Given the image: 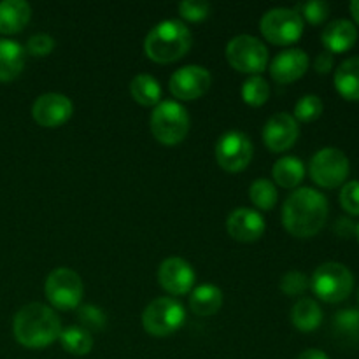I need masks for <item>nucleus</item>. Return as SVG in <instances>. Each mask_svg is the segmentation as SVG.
Instances as JSON below:
<instances>
[{
	"label": "nucleus",
	"instance_id": "1",
	"mask_svg": "<svg viewBox=\"0 0 359 359\" xmlns=\"http://www.w3.org/2000/svg\"><path fill=\"white\" fill-rule=\"evenodd\" d=\"M328 200L314 188H298L286 198L283 224L293 237L311 238L323 230L328 219Z\"/></svg>",
	"mask_w": 359,
	"mask_h": 359
},
{
	"label": "nucleus",
	"instance_id": "2",
	"mask_svg": "<svg viewBox=\"0 0 359 359\" xmlns=\"http://www.w3.org/2000/svg\"><path fill=\"white\" fill-rule=\"evenodd\" d=\"M13 333L18 344L28 349L51 346L62 335V321L51 307L44 304H28L16 312Z\"/></svg>",
	"mask_w": 359,
	"mask_h": 359
},
{
	"label": "nucleus",
	"instance_id": "3",
	"mask_svg": "<svg viewBox=\"0 0 359 359\" xmlns=\"http://www.w3.org/2000/svg\"><path fill=\"white\" fill-rule=\"evenodd\" d=\"M193 37L189 28L179 20H165L147 34L144 51L156 63H172L189 51Z\"/></svg>",
	"mask_w": 359,
	"mask_h": 359
},
{
	"label": "nucleus",
	"instance_id": "4",
	"mask_svg": "<svg viewBox=\"0 0 359 359\" xmlns=\"http://www.w3.org/2000/svg\"><path fill=\"white\" fill-rule=\"evenodd\" d=\"M151 133L163 146H175L182 142L189 132V114L175 100H163L151 114Z\"/></svg>",
	"mask_w": 359,
	"mask_h": 359
},
{
	"label": "nucleus",
	"instance_id": "5",
	"mask_svg": "<svg viewBox=\"0 0 359 359\" xmlns=\"http://www.w3.org/2000/svg\"><path fill=\"white\" fill-rule=\"evenodd\" d=\"M311 287L319 300L326 304H340L353 293L354 277L342 263L328 262L316 269Z\"/></svg>",
	"mask_w": 359,
	"mask_h": 359
},
{
	"label": "nucleus",
	"instance_id": "6",
	"mask_svg": "<svg viewBox=\"0 0 359 359\" xmlns=\"http://www.w3.org/2000/svg\"><path fill=\"white\" fill-rule=\"evenodd\" d=\"M186 321L184 305L170 297L151 302L142 314V325L149 335L163 339L177 332Z\"/></svg>",
	"mask_w": 359,
	"mask_h": 359
},
{
	"label": "nucleus",
	"instance_id": "7",
	"mask_svg": "<svg viewBox=\"0 0 359 359\" xmlns=\"http://www.w3.org/2000/svg\"><path fill=\"white\" fill-rule=\"evenodd\" d=\"M309 170L316 184L325 189H335L346 184L351 163L344 151L337 147H325L312 156Z\"/></svg>",
	"mask_w": 359,
	"mask_h": 359
},
{
	"label": "nucleus",
	"instance_id": "8",
	"mask_svg": "<svg viewBox=\"0 0 359 359\" xmlns=\"http://www.w3.org/2000/svg\"><path fill=\"white\" fill-rule=\"evenodd\" d=\"M226 60L238 72L259 76L269 63V49L252 35H237L228 42Z\"/></svg>",
	"mask_w": 359,
	"mask_h": 359
},
{
	"label": "nucleus",
	"instance_id": "9",
	"mask_svg": "<svg viewBox=\"0 0 359 359\" xmlns=\"http://www.w3.org/2000/svg\"><path fill=\"white\" fill-rule=\"evenodd\" d=\"M263 37L276 46H287L297 42L304 34V18L294 9L276 7L263 14L259 20Z\"/></svg>",
	"mask_w": 359,
	"mask_h": 359
},
{
	"label": "nucleus",
	"instance_id": "10",
	"mask_svg": "<svg viewBox=\"0 0 359 359\" xmlns=\"http://www.w3.org/2000/svg\"><path fill=\"white\" fill-rule=\"evenodd\" d=\"M46 298L58 311H72L83 300V280L74 270L56 269L46 279Z\"/></svg>",
	"mask_w": 359,
	"mask_h": 359
},
{
	"label": "nucleus",
	"instance_id": "11",
	"mask_svg": "<svg viewBox=\"0 0 359 359\" xmlns=\"http://www.w3.org/2000/svg\"><path fill=\"white\" fill-rule=\"evenodd\" d=\"M252 142L245 133L230 130L216 144V160L226 172H242L252 160Z\"/></svg>",
	"mask_w": 359,
	"mask_h": 359
},
{
	"label": "nucleus",
	"instance_id": "12",
	"mask_svg": "<svg viewBox=\"0 0 359 359\" xmlns=\"http://www.w3.org/2000/svg\"><path fill=\"white\" fill-rule=\"evenodd\" d=\"M212 76L205 67L186 65L175 70L170 77V93L179 100H196L209 91Z\"/></svg>",
	"mask_w": 359,
	"mask_h": 359
},
{
	"label": "nucleus",
	"instance_id": "13",
	"mask_svg": "<svg viewBox=\"0 0 359 359\" xmlns=\"http://www.w3.org/2000/svg\"><path fill=\"white\" fill-rule=\"evenodd\" d=\"M72 112V102L62 93H44L32 105V116L44 128H58L65 125Z\"/></svg>",
	"mask_w": 359,
	"mask_h": 359
},
{
	"label": "nucleus",
	"instance_id": "14",
	"mask_svg": "<svg viewBox=\"0 0 359 359\" xmlns=\"http://www.w3.org/2000/svg\"><path fill=\"white\" fill-rule=\"evenodd\" d=\"M300 137L298 121L287 112L273 114L263 128V140L273 153H284L297 144Z\"/></svg>",
	"mask_w": 359,
	"mask_h": 359
},
{
	"label": "nucleus",
	"instance_id": "15",
	"mask_svg": "<svg viewBox=\"0 0 359 359\" xmlns=\"http://www.w3.org/2000/svg\"><path fill=\"white\" fill-rule=\"evenodd\" d=\"M195 270L191 269L186 259L182 258H167L158 270V280L160 286L170 294H188L195 284Z\"/></svg>",
	"mask_w": 359,
	"mask_h": 359
},
{
	"label": "nucleus",
	"instance_id": "16",
	"mask_svg": "<svg viewBox=\"0 0 359 359\" xmlns=\"http://www.w3.org/2000/svg\"><path fill=\"white\" fill-rule=\"evenodd\" d=\"M228 233L238 242H256L265 233V219L255 209L238 207L228 216Z\"/></svg>",
	"mask_w": 359,
	"mask_h": 359
},
{
	"label": "nucleus",
	"instance_id": "17",
	"mask_svg": "<svg viewBox=\"0 0 359 359\" xmlns=\"http://www.w3.org/2000/svg\"><path fill=\"white\" fill-rule=\"evenodd\" d=\"M309 55L302 49H286L270 63L272 79L279 84H290L305 76L309 69Z\"/></svg>",
	"mask_w": 359,
	"mask_h": 359
},
{
	"label": "nucleus",
	"instance_id": "18",
	"mask_svg": "<svg viewBox=\"0 0 359 359\" xmlns=\"http://www.w3.org/2000/svg\"><path fill=\"white\" fill-rule=\"evenodd\" d=\"M323 46L328 53H346L356 44L358 28L349 20H335L326 25L321 34Z\"/></svg>",
	"mask_w": 359,
	"mask_h": 359
},
{
	"label": "nucleus",
	"instance_id": "19",
	"mask_svg": "<svg viewBox=\"0 0 359 359\" xmlns=\"http://www.w3.org/2000/svg\"><path fill=\"white\" fill-rule=\"evenodd\" d=\"M32 18L30 4L25 0L0 2V34L13 35L23 30Z\"/></svg>",
	"mask_w": 359,
	"mask_h": 359
},
{
	"label": "nucleus",
	"instance_id": "20",
	"mask_svg": "<svg viewBox=\"0 0 359 359\" xmlns=\"http://www.w3.org/2000/svg\"><path fill=\"white\" fill-rule=\"evenodd\" d=\"M25 67V48L11 39H0V83L16 79Z\"/></svg>",
	"mask_w": 359,
	"mask_h": 359
},
{
	"label": "nucleus",
	"instance_id": "21",
	"mask_svg": "<svg viewBox=\"0 0 359 359\" xmlns=\"http://www.w3.org/2000/svg\"><path fill=\"white\" fill-rule=\"evenodd\" d=\"M335 88L340 93V97H344L349 102H358L359 100V56H353V58H347L340 63V67L337 69L335 77Z\"/></svg>",
	"mask_w": 359,
	"mask_h": 359
},
{
	"label": "nucleus",
	"instance_id": "22",
	"mask_svg": "<svg viewBox=\"0 0 359 359\" xmlns=\"http://www.w3.org/2000/svg\"><path fill=\"white\" fill-rule=\"evenodd\" d=\"M223 305V291L214 284H202V286L195 287L189 297V307H191L193 314L202 316H214Z\"/></svg>",
	"mask_w": 359,
	"mask_h": 359
},
{
	"label": "nucleus",
	"instance_id": "23",
	"mask_svg": "<svg viewBox=\"0 0 359 359\" xmlns=\"http://www.w3.org/2000/svg\"><path fill=\"white\" fill-rule=\"evenodd\" d=\"M273 181L280 188L293 189L300 186V182L305 177V165L300 158L297 156H283L273 163L272 168Z\"/></svg>",
	"mask_w": 359,
	"mask_h": 359
},
{
	"label": "nucleus",
	"instance_id": "24",
	"mask_svg": "<svg viewBox=\"0 0 359 359\" xmlns=\"http://www.w3.org/2000/svg\"><path fill=\"white\" fill-rule=\"evenodd\" d=\"M291 321H293L294 328H298L300 332H314L321 326L323 311L316 300L302 298L294 304L293 311H291Z\"/></svg>",
	"mask_w": 359,
	"mask_h": 359
},
{
	"label": "nucleus",
	"instance_id": "25",
	"mask_svg": "<svg viewBox=\"0 0 359 359\" xmlns=\"http://www.w3.org/2000/svg\"><path fill=\"white\" fill-rule=\"evenodd\" d=\"M130 93L137 104L144 107L158 105L161 102V86L149 74H139L130 83Z\"/></svg>",
	"mask_w": 359,
	"mask_h": 359
},
{
	"label": "nucleus",
	"instance_id": "26",
	"mask_svg": "<svg viewBox=\"0 0 359 359\" xmlns=\"http://www.w3.org/2000/svg\"><path fill=\"white\" fill-rule=\"evenodd\" d=\"M60 342L63 349L74 356H86L93 349V337L83 326H69L67 330H62Z\"/></svg>",
	"mask_w": 359,
	"mask_h": 359
},
{
	"label": "nucleus",
	"instance_id": "27",
	"mask_svg": "<svg viewBox=\"0 0 359 359\" xmlns=\"http://www.w3.org/2000/svg\"><path fill=\"white\" fill-rule=\"evenodd\" d=\"M333 332L339 339L347 342L359 340V309L347 307L342 309L333 318Z\"/></svg>",
	"mask_w": 359,
	"mask_h": 359
},
{
	"label": "nucleus",
	"instance_id": "28",
	"mask_svg": "<svg viewBox=\"0 0 359 359\" xmlns=\"http://www.w3.org/2000/svg\"><path fill=\"white\" fill-rule=\"evenodd\" d=\"M249 196L259 210H272L276 207L277 198H279V193H277V186L272 181L256 179L249 188Z\"/></svg>",
	"mask_w": 359,
	"mask_h": 359
},
{
	"label": "nucleus",
	"instance_id": "29",
	"mask_svg": "<svg viewBox=\"0 0 359 359\" xmlns=\"http://www.w3.org/2000/svg\"><path fill=\"white\" fill-rule=\"evenodd\" d=\"M270 97V86L262 76H251L242 84V98L251 107H262Z\"/></svg>",
	"mask_w": 359,
	"mask_h": 359
},
{
	"label": "nucleus",
	"instance_id": "30",
	"mask_svg": "<svg viewBox=\"0 0 359 359\" xmlns=\"http://www.w3.org/2000/svg\"><path fill=\"white\" fill-rule=\"evenodd\" d=\"M323 109H325V105H323V100L318 95H305L294 105L293 118L302 123L316 121L323 114Z\"/></svg>",
	"mask_w": 359,
	"mask_h": 359
},
{
	"label": "nucleus",
	"instance_id": "31",
	"mask_svg": "<svg viewBox=\"0 0 359 359\" xmlns=\"http://www.w3.org/2000/svg\"><path fill=\"white\" fill-rule=\"evenodd\" d=\"M77 319L81 326L88 332H100L105 326V312L97 305H83L77 307Z\"/></svg>",
	"mask_w": 359,
	"mask_h": 359
},
{
	"label": "nucleus",
	"instance_id": "32",
	"mask_svg": "<svg viewBox=\"0 0 359 359\" xmlns=\"http://www.w3.org/2000/svg\"><path fill=\"white\" fill-rule=\"evenodd\" d=\"M294 11L311 25H321L330 16V4L323 2V0H312V2L300 4Z\"/></svg>",
	"mask_w": 359,
	"mask_h": 359
},
{
	"label": "nucleus",
	"instance_id": "33",
	"mask_svg": "<svg viewBox=\"0 0 359 359\" xmlns=\"http://www.w3.org/2000/svg\"><path fill=\"white\" fill-rule=\"evenodd\" d=\"M210 11H212L210 4L202 2V0H184V2L179 4V14H181L184 20L193 21V23L209 18Z\"/></svg>",
	"mask_w": 359,
	"mask_h": 359
},
{
	"label": "nucleus",
	"instance_id": "34",
	"mask_svg": "<svg viewBox=\"0 0 359 359\" xmlns=\"http://www.w3.org/2000/svg\"><path fill=\"white\" fill-rule=\"evenodd\" d=\"M309 287V277L305 273L297 272H287L286 276L280 280V290H283L284 294L287 297H298V294L305 293V290Z\"/></svg>",
	"mask_w": 359,
	"mask_h": 359
},
{
	"label": "nucleus",
	"instance_id": "35",
	"mask_svg": "<svg viewBox=\"0 0 359 359\" xmlns=\"http://www.w3.org/2000/svg\"><path fill=\"white\" fill-rule=\"evenodd\" d=\"M340 205L351 216H359V181H349L342 186Z\"/></svg>",
	"mask_w": 359,
	"mask_h": 359
},
{
	"label": "nucleus",
	"instance_id": "36",
	"mask_svg": "<svg viewBox=\"0 0 359 359\" xmlns=\"http://www.w3.org/2000/svg\"><path fill=\"white\" fill-rule=\"evenodd\" d=\"M55 49V39L48 34L32 35L27 42V51L34 56H48Z\"/></svg>",
	"mask_w": 359,
	"mask_h": 359
},
{
	"label": "nucleus",
	"instance_id": "37",
	"mask_svg": "<svg viewBox=\"0 0 359 359\" xmlns=\"http://www.w3.org/2000/svg\"><path fill=\"white\" fill-rule=\"evenodd\" d=\"M333 65H335V58H333L332 53L323 51V53H319L318 56H316L314 69H316V72H318V74H328L330 70L333 69Z\"/></svg>",
	"mask_w": 359,
	"mask_h": 359
},
{
	"label": "nucleus",
	"instance_id": "38",
	"mask_svg": "<svg viewBox=\"0 0 359 359\" xmlns=\"http://www.w3.org/2000/svg\"><path fill=\"white\" fill-rule=\"evenodd\" d=\"M335 231L340 235V237L346 238V237H351V235H353V233H356V226H354L353 221H349V219H346V217H342V219L337 221Z\"/></svg>",
	"mask_w": 359,
	"mask_h": 359
},
{
	"label": "nucleus",
	"instance_id": "39",
	"mask_svg": "<svg viewBox=\"0 0 359 359\" xmlns=\"http://www.w3.org/2000/svg\"><path fill=\"white\" fill-rule=\"evenodd\" d=\"M298 359H330L328 354L319 349H307L298 356Z\"/></svg>",
	"mask_w": 359,
	"mask_h": 359
},
{
	"label": "nucleus",
	"instance_id": "40",
	"mask_svg": "<svg viewBox=\"0 0 359 359\" xmlns=\"http://www.w3.org/2000/svg\"><path fill=\"white\" fill-rule=\"evenodd\" d=\"M349 11H351V16H353L354 21L359 25V0H353V2H351Z\"/></svg>",
	"mask_w": 359,
	"mask_h": 359
},
{
	"label": "nucleus",
	"instance_id": "41",
	"mask_svg": "<svg viewBox=\"0 0 359 359\" xmlns=\"http://www.w3.org/2000/svg\"><path fill=\"white\" fill-rule=\"evenodd\" d=\"M356 237H358V242H359V224L356 226Z\"/></svg>",
	"mask_w": 359,
	"mask_h": 359
},
{
	"label": "nucleus",
	"instance_id": "42",
	"mask_svg": "<svg viewBox=\"0 0 359 359\" xmlns=\"http://www.w3.org/2000/svg\"><path fill=\"white\" fill-rule=\"evenodd\" d=\"M358 302H359V291H358Z\"/></svg>",
	"mask_w": 359,
	"mask_h": 359
}]
</instances>
